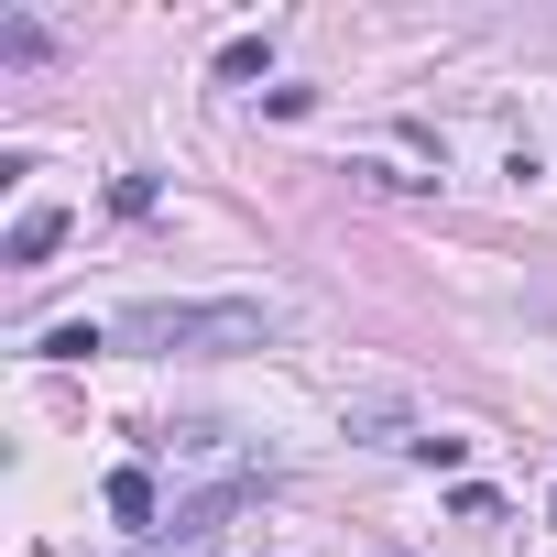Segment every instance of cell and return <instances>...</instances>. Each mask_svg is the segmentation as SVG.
<instances>
[{"mask_svg": "<svg viewBox=\"0 0 557 557\" xmlns=\"http://www.w3.org/2000/svg\"><path fill=\"white\" fill-rule=\"evenodd\" d=\"M240 503H251V481H219V492H197V503H175V513H164L153 535H164L175 557H197V546H219V535H230V513H240Z\"/></svg>", "mask_w": 557, "mask_h": 557, "instance_id": "cell-2", "label": "cell"}, {"mask_svg": "<svg viewBox=\"0 0 557 557\" xmlns=\"http://www.w3.org/2000/svg\"><path fill=\"white\" fill-rule=\"evenodd\" d=\"M0 55H12V66H45V55H55V34H45V23H23V12H0Z\"/></svg>", "mask_w": 557, "mask_h": 557, "instance_id": "cell-6", "label": "cell"}, {"mask_svg": "<svg viewBox=\"0 0 557 557\" xmlns=\"http://www.w3.org/2000/svg\"><path fill=\"white\" fill-rule=\"evenodd\" d=\"M110 513H121V524H164V503H153V470H110Z\"/></svg>", "mask_w": 557, "mask_h": 557, "instance_id": "cell-4", "label": "cell"}, {"mask_svg": "<svg viewBox=\"0 0 557 557\" xmlns=\"http://www.w3.org/2000/svg\"><path fill=\"white\" fill-rule=\"evenodd\" d=\"M55 240H66V208H23V219H12V240H0V262H12V273H34Z\"/></svg>", "mask_w": 557, "mask_h": 557, "instance_id": "cell-3", "label": "cell"}, {"mask_svg": "<svg viewBox=\"0 0 557 557\" xmlns=\"http://www.w3.org/2000/svg\"><path fill=\"white\" fill-rule=\"evenodd\" d=\"M448 513H459V524H503V492H481V481H459V492H448Z\"/></svg>", "mask_w": 557, "mask_h": 557, "instance_id": "cell-8", "label": "cell"}, {"mask_svg": "<svg viewBox=\"0 0 557 557\" xmlns=\"http://www.w3.org/2000/svg\"><path fill=\"white\" fill-rule=\"evenodd\" d=\"M34 350H45V361H88V350H110V329H88V318H66V329H45Z\"/></svg>", "mask_w": 557, "mask_h": 557, "instance_id": "cell-7", "label": "cell"}, {"mask_svg": "<svg viewBox=\"0 0 557 557\" xmlns=\"http://www.w3.org/2000/svg\"><path fill=\"white\" fill-rule=\"evenodd\" d=\"M262 66H273V34H230V45H219V77H230V88H251Z\"/></svg>", "mask_w": 557, "mask_h": 557, "instance_id": "cell-5", "label": "cell"}, {"mask_svg": "<svg viewBox=\"0 0 557 557\" xmlns=\"http://www.w3.org/2000/svg\"><path fill=\"white\" fill-rule=\"evenodd\" d=\"M273 318L262 296H143L110 318V350H143V361H230V350H262Z\"/></svg>", "mask_w": 557, "mask_h": 557, "instance_id": "cell-1", "label": "cell"}]
</instances>
